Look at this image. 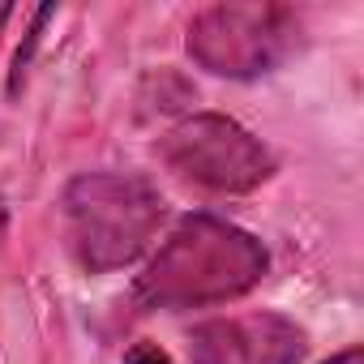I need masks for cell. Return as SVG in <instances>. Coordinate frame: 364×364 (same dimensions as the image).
Returning <instances> with one entry per match:
<instances>
[{
	"label": "cell",
	"mask_w": 364,
	"mask_h": 364,
	"mask_svg": "<svg viewBox=\"0 0 364 364\" xmlns=\"http://www.w3.org/2000/svg\"><path fill=\"white\" fill-rule=\"evenodd\" d=\"M326 364H364V351H360V347H347V351H338V355H330Z\"/></svg>",
	"instance_id": "8"
},
{
	"label": "cell",
	"mask_w": 364,
	"mask_h": 364,
	"mask_svg": "<svg viewBox=\"0 0 364 364\" xmlns=\"http://www.w3.org/2000/svg\"><path fill=\"white\" fill-rule=\"evenodd\" d=\"M167 171L210 193H253L274 176V154L240 120L219 112H193L159 137Z\"/></svg>",
	"instance_id": "4"
},
{
	"label": "cell",
	"mask_w": 364,
	"mask_h": 364,
	"mask_svg": "<svg viewBox=\"0 0 364 364\" xmlns=\"http://www.w3.org/2000/svg\"><path fill=\"white\" fill-rule=\"evenodd\" d=\"M300 43V14L287 5H210L189 22V56L232 82L274 73Z\"/></svg>",
	"instance_id": "3"
},
{
	"label": "cell",
	"mask_w": 364,
	"mask_h": 364,
	"mask_svg": "<svg viewBox=\"0 0 364 364\" xmlns=\"http://www.w3.org/2000/svg\"><path fill=\"white\" fill-rule=\"evenodd\" d=\"M14 18V5H0V31H5V22Z\"/></svg>",
	"instance_id": "9"
},
{
	"label": "cell",
	"mask_w": 364,
	"mask_h": 364,
	"mask_svg": "<svg viewBox=\"0 0 364 364\" xmlns=\"http://www.w3.org/2000/svg\"><path fill=\"white\" fill-rule=\"evenodd\" d=\"M124 364H171V355L159 343H133L124 351Z\"/></svg>",
	"instance_id": "7"
},
{
	"label": "cell",
	"mask_w": 364,
	"mask_h": 364,
	"mask_svg": "<svg viewBox=\"0 0 364 364\" xmlns=\"http://www.w3.org/2000/svg\"><path fill=\"white\" fill-rule=\"evenodd\" d=\"M304 330L283 313H240L189 334L193 364H300Z\"/></svg>",
	"instance_id": "5"
},
{
	"label": "cell",
	"mask_w": 364,
	"mask_h": 364,
	"mask_svg": "<svg viewBox=\"0 0 364 364\" xmlns=\"http://www.w3.org/2000/svg\"><path fill=\"white\" fill-rule=\"evenodd\" d=\"M52 18H56V9H52V5L35 9V26H31V35H26V48H18V56H14V77H9V95H18V86H22L26 69H31V56H35V48H39V39H43V26H48Z\"/></svg>",
	"instance_id": "6"
},
{
	"label": "cell",
	"mask_w": 364,
	"mask_h": 364,
	"mask_svg": "<svg viewBox=\"0 0 364 364\" xmlns=\"http://www.w3.org/2000/svg\"><path fill=\"white\" fill-rule=\"evenodd\" d=\"M266 270L270 253L253 232L219 215H185L137 274L133 300L150 313L210 309L253 291Z\"/></svg>",
	"instance_id": "1"
},
{
	"label": "cell",
	"mask_w": 364,
	"mask_h": 364,
	"mask_svg": "<svg viewBox=\"0 0 364 364\" xmlns=\"http://www.w3.org/2000/svg\"><path fill=\"white\" fill-rule=\"evenodd\" d=\"M163 193L146 176L82 171L60 198L65 249L86 274H112L150 253L163 228Z\"/></svg>",
	"instance_id": "2"
},
{
	"label": "cell",
	"mask_w": 364,
	"mask_h": 364,
	"mask_svg": "<svg viewBox=\"0 0 364 364\" xmlns=\"http://www.w3.org/2000/svg\"><path fill=\"white\" fill-rule=\"evenodd\" d=\"M0 236H5V210H0Z\"/></svg>",
	"instance_id": "10"
}]
</instances>
